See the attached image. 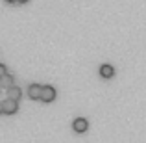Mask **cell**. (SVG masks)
<instances>
[{"label":"cell","mask_w":146,"mask_h":143,"mask_svg":"<svg viewBox=\"0 0 146 143\" xmlns=\"http://www.w3.org/2000/svg\"><path fill=\"white\" fill-rule=\"evenodd\" d=\"M2 110H4V113H7V115H13V113H17V110H19V104H17V100L6 99V100L2 102Z\"/></svg>","instance_id":"cell-1"},{"label":"cell","mask_w":146,"mask_h":143,"mask_svg":"<svg viewBox=\"0 0 146 143\" xmlns=\"http://www.w3.org/2000/svg\"><path fill=\"white\" fill-rule=\"evenodd\" d=\"M6 75H7V69H6V65H2V63H0V78H4Z\"/></svg>","instance_id":"cell-8"},{"label":"cell","mask_w":146,"mask_h":143,"mask_svg":"<svg viewBox=\"0 0 146 143\" xmlns=\"http://www.w3.org/2000/svg\"><path fill=\"white\" fill-rule=\"evenodd\" d=\"M56 99V89L52 86H44L43 87V93H41V100L43 102H52Z\"/></svg>","instance_id":"cell-3"},{"label":"cell","mask_w":146,"mask_h":143,"mask_svg":"<svg viewBox=\"0 0 146 143\" xmlns=\"http://www.w3.org/2000/svg\"><path fill=\"white\" fill-rule=\"evenodd\" d=\"M72 128H74V132L83 134L87 128H89V121L83 119V117H78V119H74V123H72Z\"/></svg>","instance_id":"cell-2"},{"label":"cell","mask_w":146,"mask_h":143,"mask_svg":"<svg viewBox=\"0 0 146 143\" xmlns=\"http://www.w3.org/2000/svg\"><path fill=\"white\" fill-rule=\"evenodd\" d=\"M28 93H30V99H33V100L41 99V93H43V86H39V84H32V86L28 87Z\"/></svg>","instance_id":"cell-4"},{"label":"cell","mask_w":146,"mask_h":143,"mask_svg":"<svg viewBox=\"0 0 146 143\" xmlns=\"http://www.w3.org/2000/svg\"><path fill=\"white\" fill-rule=\"evenodd\" d=\"M0 86L6 87V89H9V87H13V86H15V78H13L11 75H6L4 78H0Z\"/></svg>","instance_id":"cell-7"},{"label":"cell","mask_w":146,"mask_h":143,"mask_svg":"<svg viewBox=\"0 0 146 143\" xmlns=\"http://www.w3.org/2000/svg\"><path fill=\"white\" fill-rule=\"evenodd\" d=\"M6 2H9V4H15V2H17V0H6Z\"/></svg>","instance_id":"cell-10"},{"label":"cell","mask_w":146,"mask_h":143,"mask_svg":"<svg viewBox=\"0 0 146 143\" xmlns=\"http://www.w3.org/2000/svg\"><path fill=\"white\" fill-rule=\"evenodd\" d=\"M17 2H19V4H24V2H28V0H17Z\"/></svg>","instance_id":"cell-9"},{"label":"cell","mask_w":146,"mask_h":143,"mask_svg":"<svg viewBox=\"0 0 146 143\" xmlns=\"http://www.w3.org/2000/svg\"><path fill=\"white\" fill-rule=\"evenodd\" d=\"M22 97V91L19 89L17 86H13V87H9L7 89V99H11V100H19Z\"/></svg>","instance_id":"cell-6"},{"label":"cell","mask_w":146,"mask_h":143,"mask_svg":"<svg viewBox=\"0 0 146 143\" xmlns=\"http://www.w3.org/2000/svg\"><path fill=\"white\" fill-rule=\"evenodd\" d=\"M113 75H115V69L111 65H102L100 67V76L102 78H113Z\"/></svg>","instance_id":"cell-5"},{"label":"cell","mask_w":146,"mask_h":143,"mask_svg":"<svg viewBox=\"0 0 146 143\" xmlns=\"http://www.w3.org/2000/svg\"><path fill=\"white\" fill-rule=\"evenodd\" d=\"M0 113H4V110H2V102H0Z\"/></svg>","instance_id":"cell-11"}]
</instances>
